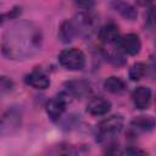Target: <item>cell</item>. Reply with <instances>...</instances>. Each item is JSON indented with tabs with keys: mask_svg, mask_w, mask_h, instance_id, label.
Masks as SVG:
<instances>
[{
	"mask_svg": "<svg viewBox=\"0 0 156 156\" xmlns=\"http://www.w3.org/2000/svg\"><path fill=\"white\" fill-rule=\"evenodd\" d=\"M104 88L105 90H107L108 93L112 94H122L126 90V83L122 78L116 77V76H111L108 78H106L104 80Z\"/></svg>",
	"mask_w": 156,
	"mask_h": 156,
	"instance_id": "obj_14",
	"label": "cell"
},
{
	"mask_svg": "<svg viewBox=\"0 0 156 156\" xmlns=\"http://www.w3.org/2000/svg\"><path fill=\"white\" fill-rule=\"evenodd\" d=\"M111 110L110 100L102 96H95L87 104V111L93 116H104Z\"/></svg>",
	"mask_w": 156,
	"mask_h": 156,
	"instance_id": "obj_10",
	"label": "cell"
},
{
	"mask_svg": "<svg viewBox=\"0 0 156 156\" xmlns=\"http://www.w3.org/2000/svg\"><path fill=\"white\" fill-rule=\"evenodd\" d=\"M150 1H152V0H138V2H139V4H141V5H145V4L150 2Z\"/></svg>",
	"mask_w": 156,
	"mask_h": 156,
	"instance_id": "obj_20",
	"label": "cell"
},
{
	"mask_svg": "<svg viewBox=\"0 0 156 156\" xmlns=\"http://www.w3.org/2000/svg\"><path fill=\"white\" fill-rule=\"evenodd\" d=\"M95 24L96 17L90 12V10H84L61 24L60 38L63 41H71L76 37H89L93 33Z\"/></svg>",
	"mask_w": 156,
	"mask_h": 156,
	"instance_id": "obj_2",
	"label": "cell"
},
{
	"mask_svg": "<svg viewBox=\"0 0 156 156\" xmlns=\"http://www.w3.org/2000/svg\"><path fill=\"white\" fill-rule=\"evenodd\" d=\"M146 69H147V67H146L145 63H143V62H136V63L132 65V67L129 68V72H128L129 78H130L132 80H134V82L140 80L141 78L145 77Z\"/></svg>",
	"mask_w": 156,
	"mask_h": 156,
	"instance_id": "obj_16",
	"label": "cell"
},
{
	"mask_svg": "<svg viewBox=\"0 0 156 156\" xmlns=\"http://www.w3.org/2000/svg\"><path fill=\"white\" fill-rule=\"evenodd\" d=\"M126 154H132V155H135V154H145L144 151L139 150V149H134V147H129L126 150Z\"/></svg>",
	"mask_w": 156,
	"mask_h": 156,
	"instance_id": "obj_19",
	"label": "cell"
},
{
	"mask_svg": "<svg viewBox=\"0 0 156 156\" xmlns=\"http://www.w3.org/2000/svg\"><path fill=\"white\" fill-rule=\"evenodd\" d=\"M117 45H118L119 50H122L123 52H126L128 55H136V54H139V51L141 49L140 38L135 33H128V34L121 37Z\"/></svg>",
	"mask_w": 156,
	"mask_h": 156,
	"instance_id": "obj_7",
	"label": "cell"
},
{
	"mask_svg": "<svg viewBox=\"0 0 156 156\" xmlns=\"http://www.w3.org/2000/svg\"><path fill=\"white\" fill-rule=\"evenodd\" d=\"M99 38L104 44H108V45H117L121 34H119V29L117 27V24L115 23H107L105 24L100 32H99Z\"/></svg>",
	"mask_w": 156,
	"mask_h": 156,
	"instance_id": "obj_12",
	"label": "cell"
},
{
	"mask_svg": "<svg viewBox=\"0 0 156 156\" xmlns=\"http://www.w3.org/2000/svg\"><path fill=\"white\" fill-rule=\"evenodd\" d=\"M43 45L40 28L27 20L12 23L2 35V54L11 60H28L35 56Z\"/></svg>",
	"mask_w": 156,
	"mask_h": 156,
	"instance_id": "obj_1",
	"label": "cell"
},
{
	"mask_svg": "<svg viewBox=\"0 0 156 156\" xmlns=\"http://www.w3.org/2000/svg\"><path fill=\"white\" fill-rule=\"evenodd\" d=\"M155 121L151 116H139L134 118L130 123L132 129L138 130V132H150L154 129Z\"/></svg>",
	"mask_w": 156,
	"mask_h": 156,
	"instance_id": "obj_15",
	"label": "cell"
},
{
	"mask_svg": "<svg viewBox=\"0 0 156 156\" xmlns=\"http://www.w3.org/2000/svg\"><path fill=\"white\" fill-rule=\"evenodd\" d=\"M13 87V83L10 78L7 77H4V76H0V96L9 93Z\"/></svg>",
	"mask_w": 156,
	"mask_h": 156,
	"instance_id": "obj_17",
	"label": "cell"
},
{
	"mask_svg": "<svg viewBox=\"0 0 156 156\" xmlns=\"http://www.w3.org/2000/svg\"><path fill=\"white\" fill-rule=\"evenodd\" d=\"M151 98H152V93L147 87H138L132 93L133 104L139 110L149 108L151 104Z\"/></svg>",
	"mask_w": 156,
	"mask_h": 156,
	"instance_id": "obj_9",
	"label": "cell"
},
{
	"mask_svg": "<svg viewBox=\"0 0 156 156\" xmlns=\"http://www.w3.org/2000/svg\"><path fill=\"white\" fill-rule=\"evenodd\" d=\"M68 94L65 93V94H58L57 96L50 99L46 105H45V110H46V113L48 116L52 119V121H58L63 112L66 111V106H67V102H68Z\"/></svg>",
	"mask_w": 156,
	"mask_h": 156,
	"instance_id": "obj_6",
	"label": "cell"
},
{
	"mask_svg": "<svg viewBox=\"0 0 156 156\" xmlns=\"http://www.w3.org/2000/svg\"><path fill=\"white\" fill-rule=\"evenodd\" d=\"M2 21H4V16H2V15H0V24L2 23Z\"/></svg>",
	"mask_w": 156,
	"mask_h": 156,
	"instance_id": "obj_21",
	"label": "cell"
},
{
	"mask_svg": "<svg viewBox=\"0 0 156 156\" xmlns=\"http://www.w3.org/2000/svg\"><path fill=\"white\" fill-rule=\"evenodd\" d=\"M73 1L82 10H91L95 5V0H73Z\"/></svg>",
	"mask_w": 156,
	"mask_h": 156,
	"instance_id": "obj_18",
	"label": "cell"
},
{
	"mask_svg": "<svg viewBox=\"0 0 156 156\" xmlns=\"http://www.w3.org/2000/svg\"><path fill=\"white\" fill-rule=\"evenodd\" d=\"M22 116L18 110L11 108L0 117V136H7L20 129Z\"/></svg>",
	"mask_w": 156,
	"mask_h": 156,
	"instance_id": "obj_4",
	"label": "cell"
},
{
	"mask_svg": "<svg viewBox=\"0 0 156 156\" xmlns=\"http://www.w3.org/2000/svg\"><path fill=\"white\" fill-rule=\"evenodd\" d=\"M111 6L116 12H118L126 20L134 21L138 17L136 9L132 4H129L124 0H111Z\"/></svg>",
	"mask_w": 156,
	"mask_h": 156,
	"instance_id": "obj_13",
	"label": "cell"
},
{
	"mask_svg": "<svg viewBox=\"0 0 156 156\" xmlns=\"http://www.w3.org/2000/svg\"><path fill=\"white\" fill-rule=\"evenodd\" d=\"M124 124V119L121 115H113L99 123V136L100 140H107L118 134Z\"/></svg>",
	"mask_w": 156,
	"mask_h": 156,
	"instance_id": "obj_5",
	"label": "cell"
},
{
	"mask_svg": "<svg viewBox=\"0 0 156 156\" xmlns=\"http://www.w3.org/2000/svg\"><path fill=\"white\" fill-rule=\"evenodd\" d=\"M65 87L67 94L77 99H83L91 94V87L87 80H82V79L68 80L65 83Z\"/></svg>",
	"mask_w": 156,
	"mask_h": 156,
	"instance_id": "obj_8",
	"label": "cell"
},
{
	"mask_svg": "<svg viewBox=\"0 0 156 156\" xmlns=\"http://www.w3.org/2000/svg\"><path fill=\"white\" fill-rule=\"evenodd\" d=\"M24 82L29 87H32L34 89H39V90H44V89L49 88V85H50V78L44 72L38 71V69L28 73L24 77Z\"/></svg>",
	"mask_w": 156,
	"mask_h": 156,
	"instance_id": "obj_11",
	"label": "cell"
},
{
	"mask_svg": "<svg viewBox=\"0 0 156 156\" xmlns=\"http://www.w3.org/2000/svg\"><path fill=\"white\" fill-rule=\"evenodd\" d=\"M60 65L68 71H80L85 67V55L77 48L63 49L58 54Z\"/></svg>",
	"mask_w": 156,
	"mask_h": 156,
	"instance_id": "obj_3",
	"label": "cell"
}]
</instances>
